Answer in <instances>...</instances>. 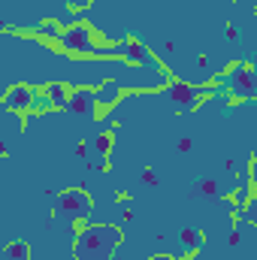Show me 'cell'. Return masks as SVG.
<instances>
[{"label": "cell", "instance_id": "6", "mask_svg": "<svg viewBox=\"0 0 257 260\" xmlns=\"http://www.w3.org/2000/svg\"><path fill=\"white\" fill-rule=\"evenodd\" d=\"M3 106L9 112H27V109H37V94L24 85H15L3 94Z\"/></svg>", "mask_w": 257, "mask_h": 260}, {"label": "cell", "instance_id": "4", "mask_svg": "<svg viewBox=\"0 0 257 260\" xmlns=\"http://www.w3.org/2000/svg\"><path fill=\"white\" fill-rule=\"evenodd\" d=\"M167 97H170V103L176 106V109H197L206 97H209V91L206 88H194L188 82H173L170 85V91H167Z\"/></svg>", "mask_w": 257, "mask_h": 260}, {"label": "cell", "instance_id": "13", "mask_svg": "<svg viewBox=\"0 0 257 260\" xmlns=\"http://www.w3.org/2000/svg\"><path fill=\"white\" fill-rule=\"evenodd\" d=\"M40 34H43V37H58V40H61L64 30L58 27V21H43V24H40Z\"/></svg>", "mask_w": 257, "mask_h": 260}, {"label": "cell", "instance_id": "11", "mask_svg": "<svg viewBox=\"0 0 257 260\" xmlns=\"http://www.w3.org/2000/svg\"><path fill=\"white\" fill-rule=\"evenodd\" d=\"M3 257H6V260H30V245H27V242H21V239H15V242H9V245H6Z\"/></svg>", "mask_w": 257, "mask_h": 260}, {"label": "cell", "instance_id": "8", "mask_svg": "<svg viewBox=\"0 0 257 260\" xmlns=\"http://www.w3.org/2000/svg\"><path fill=\"white\" fill-rule=\"evenodd\" d=\"M70 88H67L64 82H49L46 85V97H49V103H52V109H67V103H70Z\"/></svg>", "mask_w": 257, "mask_h": 260}, {"label": "cell", "instance_id": "15", "mask_svg": "<svg viewBox=\"0 0 257 260\" xmlns=\"http://www.w3.org/2000/svg\"><path fill=\"white\" fill-rule=\"evenodd\" d=\"M67 3H70L73 9H88V6H91L94 0H67Z\"/></svg>", "mask_w": 257, "mask_h": 260}, {"label": "cell", "instance_id": "7", "mask_svg": "<svg viewBox=\"0 0 257 260\" xmlns=\"http://www.w3.org/2000/svg\"><path fill=\"white\" fill-rule=\"evenodd\" d=\"M97 106H100V100H97V88H73L70 103H67V109L76 112V115H91Z\"/></svg>", "mask_w": 257, "mask_h": 260}, {"label": "cell", "instance_id": "9", "mask_svg": "<svg viewBox=\"0 0 257 260\" xmlns=\"http://www.w3.org/2000/svg\"><path fill=\"white\" fill-rule=\"evenodd\" d=\"M118 97H121V82H115V79H103V85L97 88V100H100V106H115Z\"/></svg>", "mask_w": 257, "mask_h": 260}, {"label": "cell", "instance_id": "2", "mask_svg": "<svg viewBox=\"0 0 257 260\" xmlns=\"http://www.w3.org/2000/svg\"><path fill=\"white\" fill-rule=\"evenodd\" d=\"M91 206H94L91 197L85 194L82 188H70L64 194H58V200H55V218H58V224L64 230H73V224L82 221L91 212Z\"/></svg>", "mask_w": 257, "mask_h": 260}, {"label": "cell", "instance_id": "16", "mask_svg": "<svg viewBox=\"0 0 257 260\" xmlns=\"http://www.w3.org/2000/svg\"><path fill=\"white\" fill-rule=\"evenodd\" d=\"M142 179H145L148 185H157V179H154V170H145V173H142Z\"/></svg>", "mask_w": 257, "mask_h": 260}, {"label": "cell", "instance_id": "12", "mask_svg": "<svg viewBox=\"0 0 257 260\" xmlns=\"http://www.w3.org/2000/svg\"><path fill=\"white\" fill-rule=\"evenodd\" d=\"M236 215H239V218H245V221H251V224H257V194L248 200V206H245V209L239 206V209H236Z\"/></svg>", "mask_w": 257, "mask_h": 260}, {"label": "cell", "instance_id": "1", "mask_svg": "<svg viewBox=\"0 0 257 260\" xmlns=\"http://www.w3.org/2000/svg\"><path fill=\"white\" fill-rule=\"evenodd\" d=\"M124 242L121 227L115 224H88L73 245V257L76 260H112L115 248Z\"/></svg>", "mask_w": 257, "mask_h": 260}, {"label": "cell", "instance_id": "17", "mask_svg": "<svg viewBox=\"0 0 257 260\" xmlns=\"http://www.w3.org/2000/svg\"><path fill=\"white\" fill-rule=\"evenodd\" d=\"M148 260H176V257H170V254H154V257H148Z\"/></svg>", "mask_w": 257, "mask_h": 260}, {"label": "cell", "instance_id": "5", "mask_svg": "<svg viewBox=\"0 0 257 260\" xmlns=\"http://www.w3.org/2000/svg\"><path fill=\"white\" fill-rule=\"evenodd\" d=\"M61 46L67 52H76V55H88V52H100L94 46V34L88 24H73L61 34Z\"/></svg>", "mask_w": 257, "mask_h": 260}, {"label": "cell", "instance_id": "10", "mask_svg": "<svg viewBox=\"0 0 257 260\" xmlns=\"http://www.w3.org/2000/svg\"><path fill=\"white\" fill-rule=\"evenodd\" d=\"M182 242L188 245V251H200L203 242H206V233H203L200 227H185V230H182Z\"/></svg>", "mask_w": 257, "mask_h": 260}, {"label": "cell", "instance_id": "3", "mask_svg": "<svg viewBox=\"0 0 257 260\" xmlns=\"http://www.w3.org/2000/svg\"><path fill=\"white\" fill-rule=\"evenodd\" d=\"M224 85H227L230 94L239 97V100H251V97H257V73L248 64L233 67V70L224 76Z\"/></svg>", "mask_w": 257, "mask_h": 260}, {"label": "cell", "instance_id": "14", "mask_svg": "<svg viewBox=\"0 0 257 260\" xmlns=\"http://www.w3.org/2000/svg\"><path fill=\"white\" fill-rule=\"evenodd\" d=\"M197 191H200V194H206V197H218V194H221V188H218V185H215L212 179L200 182V188H197Z\"/></svg>", "mask_w": 257, "mask_h": 260}]
</instances>
